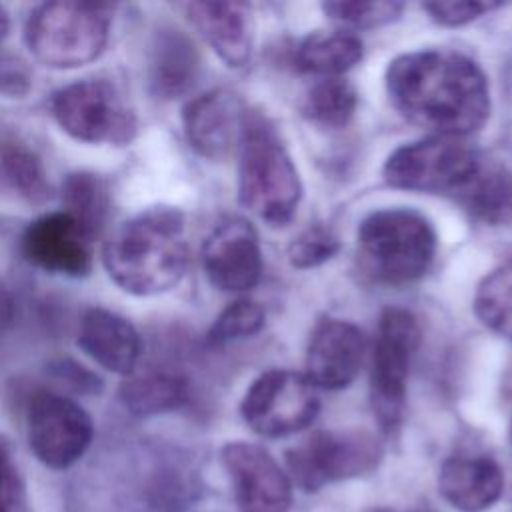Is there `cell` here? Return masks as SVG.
<instances>
[{
	"label": "cell",
	"mask_w": 512,
	"mask_h": 512,
	"mask_svg": "<svg viewBox=\"0 0 512 512\" xmlns=\"http://www.w3.org/2000/svg\"><path fill=\"white\" fill-rule=\"evenodd\" d=\"M392 106L432 136L464 138L490 116V88L468 56L430 48L396 56L386 68Z\"/></svg>",
	"instance_id": "obj_1"
},
{
	"label": "cell",
	"mask_w": 512,
	"mask_h": 512,
	"mask_svg": "<svg viewBox=\"0 0 512 512\" xmlns=\"http://www.w3.org/2000/svg\"><path fill=\"white\" fill-rule=\"evenodd\" d=\"M102 264L128 294L168 292L188 266L184 214L172 206H154L124 220L104 242Z\"/></svg>",
	"instance_id": "obj_2"
},
{
	"label": "cell",
	"mask_w": 512,
	"mask_h": 512,
	"mask_svg": "<svg viewBox=\"0 0 512 512\" xmlns=\"http://www.w3.org/2000/svg\"><path fill=\"white\" fill-rule=\"evenodd\" d=\"M238 200L272 226L292 220L302 182L298 170L270 120L248 110L238 146Z\"/></svg>",
	"instance_id": "obj_3"
},
{
	"label": "cell",
	"mask_w": 512,
	"mask_h": 512,
	"mask_svg": "<svg viewBox=\"0 0 512 512\" xmlns=\"http://www.w3.org/2000/svg\"><path fill=\"white\" fill-rule=\"evenodd\" d=\"M436 232L428 218L410 208L368 214L356 232L362 270L382 284H410L422 278L436 254Z\"/></svg>",
	"instance_id": "obj_4"
},
{
	"label": "cell",
	"mask_w": 512,
	"mask_h": 512,
	"mask_svg": "<svg viewBox=\"0 0 512 512\" xmlns=\"http://www.w3.org/2000/svg\"><path fill=\"white\" fill-rule=\"evenodd\" d=\"M110 8L92 2H44L24 28L32 56L48 68L70 70L94 62L110 38Z\"/></svg>",
	"instance_id": "obj_5"
},
{
	"label": "cell",
	"mask_w": 512,
	"mask_h": 512,
	"mask_svg": "<svg viewBox=\"0 0 512 512\" xmlns=\"http://www.w3.org/2000/svg\"><path fill=\"white\" fill-rule=\"evenodd\" d=\"M482 160L484 156L464 138L428 136L398 146L384 164V180L392 188L454 200L474 178Z\"/></svg>",
	"instance_id": "obj_6"
},
{
	"label": "cell",
	"mask_w": 512,
	"mask_h": 512,
	"mask_svg": "<svg viewBox=\"0 0 512 512\" xmlns=\"http://www.w3.org/2000/svg\"><path fill=\"white\" fill-rule=\"evenodd\" d=\"M56 124L86 144L126 146L134 140L138 120L118 88L104 78H84L52 94Z\"/></svg>",
	"instance_id": "obj_7"
},
{
	"label": "cell",
	"mask_w": 512,
	"mask_h": 512,
	"mask_svg": "<svg viewBox=\"0 0 512 512\" xmlns=\"http://www.w3.org/2000/svg\"><path fill=\"white\" fill-rule=\"evenodd\" d=\"M418 342L420 328L408 310L386 308L382 312L370 370V406L386 434H396L402 424L408 372Z\"/></svg>",
	"instance_id": "obj_8"
},
{
	"label": "cell",
	"mask_w": 512,
	"mask_h": 512,
	"mask_svg": "<svg viewBox=\"0 0 512 512\" xmlns=\"http://www.w3.org/2000/svg\"><path fill=\"white\" fill-rule=\"evenodd\" d=\"M380 460L382 444L366 430H318L286 452L288 470L306 492L370 474Z\"/></svg>",
	"instance_id": "obj_9"
},
{
	"label": "cell",
	"mask_w": 512,
	"mask_h": 512,
	"mask_svg": "<svg viewBox=\"0 0 512 512\" xmlns=\"http://www.w3.org/2000/svg\"><path fill=\"white\" fill-rule=\"evenodd\" d=\"M320 410L316 388L294 370L272 368L262 372L246 390L240 412L260 436L278 438L304 430Z\"/></svg>",
	"instance_id": "obj_10"
},
{
	"label": "cell",
	"mask_w": 512,
	"mask_h": 512,
	"mask_svg": "<svg viewBox=\"0 0 512 512\" xmlns=\"http://www.w3.org/2000/svg\"><path fill=\"white\" fill-rule=\"evenodd\" d=\"M26 436L30 450L44 466L64 470L88 450L94 424L78 402L52 390H38L26 406Z\"/></svg>",
	"instance_id": "obj_11"
},
{
	"label": "cell",
	"mask_w": 512,
	"mask_h": 512,
	"mask_svg": "<svg viewBox=\"0 0 512 512\" xmlns=\"http://www.w3.org/2000/svg\"><path fill=\"white\" fill-rule=\"evenodd\" d=\"M202 268L222 292H244L262 276V250L256 228L242 216L222 218L202 244Z\"/></svg>",
	"instance_id": "obj_12"
},
{
	"label": "cell",
	"mask_w": 512,
	"mask_h": 512,
	"mask_svg": "<svg viewBox=\"0 0 512 512\" xmlns=\"http://www.w3.org/2000/svg\"><path fill=\"white\" fill-rule=\"evenodd\" d=\"M222 464L232 480L240 512L290 510V478L270 452L250 442H230L222 448Z\"/></svg>",
	"instance_id": "obj_13"
},
{
	"label": "cell",
	"mask_w": 512,
	"mask_h": 512,
	"mask_svg": "<svg viewBox=\"0 0 512 512\" xmlns=\"http://www.w3.org/2000/svg\"><path fill=\"white\" fill-rule=\"evenodd\" d=\"M92 242L68 212L58 210L28 224L20 250L32 266L44 272L80 278L90 272Z\"/></svg>",
	"instance_id": "obj_14"
},
{
	"label": "cell",
	"mask_w": 512,
	"mask_h": 512,
	"mask_svg": "<svg viewBox=\"0 0 512 512\" xmlns=\"http://www.w3.org/2000/svg\"><path fill=\"white\" fill-rule=\"evenodd\" d=\"M246 112L242 100L226 88L192 98L182 110L188 144L206 160L228 158L240 146Z\"/></svg>",
	"instance_id": "obj_15"
},
{
	"label": "cell",
	"mask_w": 512,
	"mask_h": 512,
	"mask_svg": "<svg viewBox=\"0 0 512 512\" xmlns=\"http://www.w3.org/2000/svg\"><path fill=\"white\" fill-rule=\"evenodd\" d=\"M364 346V334L358 326L346 320L326 318L310 336L304 376L314 388H346L360 370Z\"/></svg>",
	"instance_id": "obj_16"
},
{
	"label": "cell",
	"mask_w": 512,
	"mask_h": 512,
	"mask_svg": "<svg viewBox=\"0 0 512 512\" xmlns=\"http://www.w3.org/2000/svg\"><path fill=\"white\" fill-rule=\"evenodd\" d=\"M76 344L98 366L120 376L132 374L142 352L136 328L124 316L100 306L84 310Z\"/></svg>",
	"instance_id": "obj_17"
},
{
	"label": "cell",
	"mask_w": 512,
	"mask_h": 512,
	"mask_svg": "<svg viewBox=\"0 0 512 512\" xmlns=\"http://www.w3.org/2000/svg\"><path fill=\"white\" fill-rule=\"evenodd\" d=\"M188 22L230 68H242L252 56V20L240 2H188L182 4Z\"/></svg>",
	"instance_id": "obj_18"
},
{
	"label": "cell",
	"mask_w": 512,
	"mask_h": 512,
	"mask_svg": "<svg viewBox=\"0 0 512 512\" xmlns=\"http://www.w3.org/2000/svg\"><path fill=\"white\" fill-rule=\"evenodd\" d=\"M200 54L194 40L176 26H160L148 50V90L160 100L186 94L198 78Z\"/></svg>",
	"instance_id": "obj_19"
},
{
	"label": "cell",
	"mask_w": 512,
	"mask_h": 512,
	"mask_svg": "<svg viewBox=\"0 0 512 512\" xmlns=\"http://www.w3.org/2000/svg\"><path fill=\"white\" fill-rule=\"evenodd\" d=\"M504 474L488 456L448 458L438 474V492L462 512L490 508L502 494Z\"/></svg>",
	"instance_id": "obj_20"
},
{
	"label": "cell",
	"mask_w": 512,
	"mask_h": 512,
	"mask_svg": "<svg viewBox=\"0 0 512 512\" xmlns=\"http://www.w3.org/2000/svg\"><path fill=\"white\" fill-rule=\"evenodd\" d=\"M454 200L474 220L486 226H510L512 170L506 164L484 156L474 178Z\"/></svg>",
	"instance_id": "obj_21"
},
{
	"label": "cell",
	"mask_w": 512,
	"mask_h": 512,
	"mask_svg": "<svg viewBox=\"0 0 512 512\" xmlns=\"http://www.w3.org/2000/svg\"><path fill=\"white\" fill-rule=\"evenodd\" d=\"M364 48L356 34L344 30L312 32L296 48L294 60L300 70L336 78L362 60Z\"/></svg>",
	"instance_id": "obj_22"
},
{
	"label": "cell",
	"mask_w": 512,
	"mask_h": 512,
	"mask_svg": "<svg viewBox=\"0 0 512 512\" xmlns=\"http://www.w3.org/2000/svg\"><path fill=\"white\" fill-rule=\"evenodd\" d=\"M188 398V384L172 372H146L128 378L120 388V400L138 418L164 414L182 406Z\"/></svg>",
	"instance_id": "obj_23"
},
{
	"label": "cell",
	"mask_w": 512,
	"mask_h": 512,
	"mask_svg": "<svg viewBox=\"0 0 512 512\" xmlns=\"http://www.w3.org/2000/svg\"><path fill=\"white\" fill-rule=\"evenodd\" d=\"M0 184L30 204H44L52 186L40 156L22 142H0Z\"/></svg>",
	"instance_id": "obj_24"
},
{
	"label": "cell",
	"mask_w": 512,
	"mask_h": 512,
	"mask_svg": "<svg viewBox=\"0 0 512 512\" xmlns=\"http://www.w3.org/2000/svg\"><path fill=\"white\" fill-rule=\"evenodd\" d=\"M64 212H68L82 230L94 240L108 216L110 194L106 182L92 172H74L62 184Z\"/></svg>",
	"instance_id": "obj_25"
},
{
	"label": "cell",
	"mask_w": 512,
	"mask_h": 512,
	"mask_svg": "<svg viewBox=\"0 0 512 512\" xmlns=\"http://www.w3.org/2000/svg\"><path fill=\"white\" fill-rule=\"evenodd\" d=\"M356 106L358 94L348 80L340 76L322 78L306 94L302 114L318 126L342 128L352 120Z\"/></svg>",
	"instance_id": "obj_26"
},
{
	"label": "cell",
	"mask_w": 512,
	"mask_h": 512,
	"mask_svg": "<svg viewBox=\"0 0 512 512\" xmlns=\"http://www.w3.org/2000/svg\"><path fill=\"white\" fill-rule=\"evenodd\" d=\"M474 312L486 328L512 338V258L486 274L478 284Z\"/></svg>",
	"instance_id": "obj_27"
},
{
	"label": "cell",
	"mask_w": 512,
	"mask_h": 512,
	"mask_svg": "<svg viewBox=\"0 0 512 512\" xmlns=\"http://www.w3.org/2000/svg\"><path fill=\"white\" fill-rule=\"evenodd\" d=\"M264 308L248 298H238L228 304L214 320L208 330L206 342L210 346H224L242 338H250L264 328Z\"/></svg>",
	"instance_id": "obj_28"
},
{
	"label": "cell",
	"mask_w": 512,
	"mask_h": 512,
	"mask_svg": "<svg viewBox=\"0 0 512 512\" xmlns=\"http://www.w3.org/2000/svg\"><path fill=\"white\" fill-rule=\"evenodd\" d=\"M400 2L378 0V2H324V14L348 28H378L394 22L402 12Z\"/></svg>",
	"instance_id": "obj_29"
},
{
	"label": "cell",
	"mask_w": 512,
	"mask_h": 512,
	"mask_svg": "<svg viewBox=\"0 0 512 512\" xmlns=\"http://www.w3.org/2000/svg\"><path fill=\"white\" fill-rule=\"evenodd\" d=\"M340 250L338 236L326 226H308L302 230L288 246V260L298 270L316 268L330 258H334Z\"/></svg>",
	"instance_id": "obj_30"
},
{
	"label": "cell",
	"mask_w": 512,
	"mask_h": 512,
	"mask_svg": "<svg viewBox=\"0 0 512 512\" xmlns=\"http://www.w3.org/2000/svg\"><path fill=\"white\" fill-rule=\"evenodd\" d=\"M0 512H28L26 484L4 436H0Z\"/></svg>",
	"instance_id": "obj_31"
},
{
	"label": "cell",
	"mask_w": 512,
	"mask_h": 512,
	"mask_svg": "<svg viewBox=\"0 0 512 512\" xmlns=\"http://www.w3.org/2000/svg\"><path fill=\"white\" fill-rule=\"evenodd\" d=\"M498 2H478V0H450V2H426L422 8L430 14V18L440 26L458 28L464 26L486 12L498 8Z\"/></svg>",
	"instance_id": "obj_32"
},
{
	"label": "cell",
	"mask_w": 512,
	"mask_h": 512,
	"mask_svg": "<svg viewBox=\"0 0 512 512\" xmlns=\"http://www.w3.org/2000/svg\"><path fill=\"white\" fill-rule=\"evenodd\" d=\"M48 372L62 382L66 388L80 392V394H98L102 390V380L98 374L88 370L86 366L70 360V358H60L54 360L48 368Z\"/></svg>",
	"instance_id": "obj_33"
},
{
	"label": "cell",
	"mask_w": 512,
	"mask_h": 512,
	"mask_svg": "<svg viewBox=\"0 0 512 512\" xmlns=\"http://www.w3.org/2000/svg\"><path fill=\"white\" fill-rule=\"evenodd\" d=\"M32 88V72L28 64L8 52H0V94L22 98Z\"/></svg>",
	"instance_id": "obj_34"
},
{
	"label": "cell",
	"mask_w": 512,
	"mask_h": 512,
	"mask_svg": "<svg viewBox=\"0 0 512 512\" xmlns=\"http://www.w3.org/2000/svg\"><path fill=\"white\" fill-rule=\"evenodd\" d=\"M12 314H14V306H12V300L6 292L0 290V334L4 332V328L10 324L12 320Z\"/></svg>",
	"instance_id": "obj_35"
},
{
	"label": "cell",
	"mask_w": 512,
	"mask_h": 512,
	"mask_svg": "<svg viewBox=\"0 0 512 512\" xmlns=\"http://www.w3.org/2000/svg\"><path fill=\"white\" fill-rule=\"evenodd\" d=\"M8 30H10V18H8L6 8L0 4V40L8 34Z\"/></svg>",
	"instance_id": "obj_36"
},
{
	"label": "cell",
	"mask_w": 512,
	"mask_h": 512,
	"mask_svg": "<svg viewBox=\"0 0 512 512\" xmlns=\"http://www.w3.org/2000/svg\"><path fill=\"white\" fill-rule=\"evenodd\" d=\"M368 512H398V510H388V508H372ZM404 512H432L428 508H412V510H404Z\"/></svg>",
	"instance_id": "obj_37"
},
{
	"label": "cell",
	"mask_w": 512,
	"mask_h": 512,
	"mask_svg": "<svg viewBox=\"0 0 512 512\" xmlns=\"http://www.w3.org/2000/svg\"><path fill=\"white\" fill-rule=\"evenodd\" d=\"M510 440H512V424H510Z\"/></svg>",
	"instance_id": "obj_38"
}]
</instances>
